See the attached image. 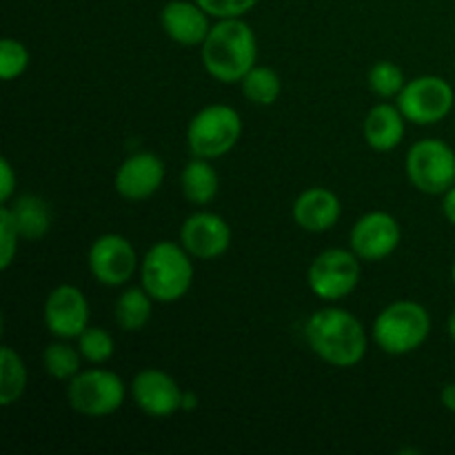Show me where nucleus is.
I'll return each instance as SVG.
<instances>
[{"instance_id": "obj_17", "label": "nucleus", "mask_w": 455, "mask_h": 455, "mask_svg": "<svg viewBox=\"0 0 455 455\" xmlns=\"http://www.w3.org/2000/svg\"><path fill=\"white\" fill-rule=\"evenodd\" d=\"M340 212V200L333 191L314 187L298 196L296 204H293V220L311 234H323L336 225Z\"/></svg>"}, {"instance_id": "obj_8", "label": "nucleus", "mask_w": 455, "mask_h": 455, "mask_svg": "<svg viewBox=\"0 0 455 455\" xmlns=\"http://www.w3.org/2000/svg\"><path fill=\"white\" fill-rule=\"evenodd\" d=\"M67 398L71 407L83 416H109L123 407L124 385L116 373L92 369L74 376Z\"/></svg>"}, {"instance_id": "obj_33", "label": "nucleus", "mask_w": 455, "mask_h": 455, "mask_svg": "<svg viewBox=\"0 0 455 455\" xmlns=\"http://www.w3.org/2000/svg\"><path fill=\"white\" fill-rule=\"evenodd\" d=\"M198 407V398H196L194 394H185L182 395V409H187V411H191V409Z\"/></svg>"}, {"instance_id": "obj_6", "label": "nucleus", "mask_w": 455, "mask_h": 455, "mask_svg": "<svg viewBox=\"0 0 455 455\" xmlns=\"http://www.w3.org/2000/svg\"><path fill=\"white\" fill-rule=\"evenodd\" d=\"M407 176L422 194H447L455 185V151L435 138L416 142L407 156Z\"/></svg>"}, {"instance_id": "obj_10", "label": "nucleus", "mask_w": 455, "mask_h": 455, "mask_svg": "<svg viewBox=\"0 0 455 455\" xmlns=\"http://www.w3.org/2000/svg\"><path fill=\"white\" fill-rule=\"evenodd\" d=\"M89 269L98 283L120 287L136 271V251L123 235L107 234L93 243L89 251Z\"/></svg>"}, {"instance_id": "obj_28", "label": "nucleus", "mask_w": 455, "mask_h": 455, "mask_svg": "<svg viewBox=\"0 0 455 455\" xmlns=\"http://www.w3.org/2000/svg\"><path fill=\"white\" fill-rule=\"evenodd\" d=\"M18 231L9 207H0V269H9L13 256L18 251Z\"/></svg>"}, {"instance_id": "obj_29", "label": "nucleus", "mask_w": 455, "mask_h": 455, "mask_svg": "<svg viewBox=\"0 0 455 455\" xmlns=\"http://www.w3.org/2000/svg\"><path fill=\"white\" fill-rule=\"evenodd\" d=\"M209 16L216 18H240L258 3V0H196Z\"/></svg>"}, {"instance_id": "obj_27", "label": "nucleus", "mask_w": 455, "mask_h": 455, "mask_svg": "<svg viewBox=\"0 0 455 455\" xmlns=\"http://www.w3.org/2000/svg\"><path fill=\"white\" fill-rule=\"evenodd\" d=\"M29 65V53L25 44L13 38H4L0 43V76L3 80H13Z\"/></svg>"}, {"instance_id": "obj_2", "label": "nucleus", "mask_w": 455, "mask_h": 455, "mask_svg": "<svg viewBox=\"0 0 455 455\" xmlns=\"http://www.w3.org/2000/svg\"><path fill=\"white\" fill-rule=\"evenodd\" d=\"M256 36L240 18H222L203 43L204 69L220 83H238L256 65Z\"/></svg>"}, {"instance_id": "obj_14", "label": "nucleus", "mask_w": 455, "mask_h": 455, "mask_svg": "<svg viewBox=\"0 0 455 455\" xmlns=\"http://www.w3.org/2000/svg\"><path fill=\"white\" fill-rule=\"evenodd\" d=\"M182 244L194 258L213 260L229 249L231 229L216 213H194L182 225Z\"/></svg>"}, {"instance_id": "obj_24", "label": "nucleus", "mask_w": 455, "mask_h": 455, "mask_svg": "<svg viewBox=\"0 0 455 455\" xmlns=\"http://www.w3.org/2000/svg\"><path fill=\"white\" fill-rule=\"evenodd\" d=\"M44 369L56 380H69V378L78 376L80 369V355L78 351L71 349L67 345H49L44 349Z\"/></svg>"}, {"instance_id": "obj_21", "label": "nucleus", "mask_w": 455, "mask_h": 455, "mask_svg": "<svg viewBox=\"0 0 455 455\" xmlns=\"http://www.w3.org/2000/svg\"><path fill=\"white\" fill-rule=\"evenodd\" d=\"M27 387V369L20 355L12 347L0 351V404L9 407L22 395Z\"/></svg>"}, {"instance_id": "obj_23", "label": "nucleus", "mask_w": 455, "mask_h": 455, "mask_svg": "<svg viewBox=\"0 0 455 455\" xmlns=\"http://www.w3.org/2000/svg\"><path fill=\"white\" fill-rule=\"evenodd\" d=\"M243 93L256 105H274L283 92L280 76L269 67H253L243 80Z\"/></svg>"}, {"instance_id": "obj_16", "label": "nucleus", "mask_w": 455, "mask_h": 455, "mask_svg": "<svg viewBox=\"0 0 455 455\" xmlns=\"http://www.w3.org/2000/svg\"><path fill=\"white\" fill-rule=\"evenodd\" d=\"M209 13L198 3H187V0H172L163 9V27L167 36L176 43L203 44L207 40L209 31Z\"/></svg>"}, {"instance_id": "obj_19", "label": "nucleus", "mask_w": 455, "mask_h": 455, "mask_svg": "<svg viewBox=\"0 0 455 455\" xmlns=\"http://www.w3.org/2000/svg\"><path fill=\"white\" fill-rule=\"evenodd\" d=\"M9 212H12L13 222H16L20 235L27 240L43 238L49 231V225H52L49 204L43 198H38V196H20L13 203V207H9Z\"/></svg>"}, {"instance_id": "obj_34", "label": "nucleus", "mask_w": 455, "mask_h": 455, "mask_svg": "<svg viewBox=\"0 0 455 455\" xmlns=\"http://www.w3.org/2000/svg\"><path fill=\"white\" fill-rule=\"evenodd\" d=\"M449 333H451V338L455 340V311L451 314V318H449Z\"/></svg>"}, {"instance_id": "obj_1", "label": "nucleus", "mask_w": 455, "mask_h": 455, "mask_svg": "<svg viewBox=\"0 0 455 455\" xmlns=\"http://www.w3.org/2000/svg\"><path fill=\"white\" fill-rule=\"evenodd\" d=\"M315 355L333 367H354L367 354V333L360 320L345 309L315 311L305 327Z\"/></svg>"}, {"instance_id": "obj_7", "label": "nucleus", "mask_w": 455, "mask_h": 455, "mask_svg": "<svg viewBox=\"0 0 455 455\" xmlns=\"http://www.w3.org/2000/svg\"><path fill=\"white\" fill-rule=\"evenodd\" d=\"M453 87L440 76H420L404 84L398 96V109L409 123L435 124L453 109Z\"/></svg>"}, {"instance_id": "obj_12", "label": "nucleus", "mask_w": 455, "mask_h": 455, "mask_svg": "<svg viewBox=\"0 0 455 455\" xmlns=\"http://www.w3.org/2000/svg\"><path fill=\"white\" fill-rule=\"evenodd\" d=\"M44 323L53 336L80 338L89 324L87 298L71 284L53 289L44 305Z\"/></svg>"}, {"instance_id": "obj_32", "label": "nucleus", "mask_w": 455, "mask_h": 455, "mask_svg": "<svg viewBox=\"0 0 455 455\" xmlns=\"http://www.w3.org/2000/svg\"><path fill=\"white\" fill-rule=\"evenodd\" d=\"M440 398H443L444 407H447L449 411L455 413V382H451V385L444 387L443 395H440Z\"/></svg>"}, {"instance_id": "obj_3", "label": "nucleus", "mask_w": 455, "mask_h": 455, "mask_svg": "<svg viewBox=\"0 0 455 455\" xmlns=\"http://www.w3.org/2000/svg\"><path fill=\"white\" fill-rule=\"evenodd\" d=\"M194 283L189 256L173 243H158L142 260V287L154 300L176 302Z\"/></svg>"}, {"instance_id": "obj_11", "label": "nucleus", "mask_w": 455, "mask_h": 455, "mask_svg": "<svg viewBox=\"0 0 455 455\" xmlns=\"http://www.w3.org/2000/svg\"><path fill=\"white\" fill-rule=\"evenodd\" d=\"M400 227L394 216L373 212L360 218L351 231V249L363 260H385L398 249Z\"/></svg>"}, {"instance_id": "obj_20", "label": "nucleus", "mask_w": 455, "mask_h": 455, "mask_svg": "<svg viewBox=\"0 0 455 455\" xmlns=\"http://www.w3.org/2000/svg\"><path fill=\"white\" fill-rule=\"evenodd\" d=\"M182 191L194 204H207L218 194V176L207 158H196L182 172Z\"/></svg>"}, {"instance_id": "obj_35", "label": "nucleus", "mask_w": 455, "mask_h": 455, "mask_svg": "<svg viewBox=\"0 0 455 455\" xmlns=\"http://www.w3.org/2000/svg\"><path fill=\"white\" fill-rule=\"evenodd\" d=\"M451 278H453V283H455V262H453V269H451Z\"/></svg>"}, {"instance_id": "obj_30", "label": "nucleus", "mask_w": 455, "mask_h": 455, "mask_svg": "<svg viewBox=\"0 0 455 455\" xmlns=\"http://www.w3.org/2000/svg\"><path fill=\"white\" fill-rule=\"evenodd\" d=\"M0 178H3V185H0V203H7L12 198L13 189H16V176H13V169L7 158L0 160Z\"/></svg>"}, {"instance_id": "obj_13", "label": "nucleus", "mask_w": 455, "mask_h": 455, "mask_svg": "<svg viewBox=\"0 0 455 455\" xmlns=\"http://www.w3.org/2000/svg\"><path fill=\"white\" fill-rule=\"evenodd\" d=\"M133 400L138 409L154 418H167L182 409V391L169 373L158 369H147L133 378Z\"/></svg>"}, {"instance_id": "obj_9", "label": "nucleus", "mask_w": 455, "mask_h": 455, "mask_svg": "<svg viewBox=\"0 0 455 455\" xmlns=\"http://www.w3.org/2000/svg\"><path fill=\"white\" fill-rule=\"evenodd\" d=\"M360 280V265L355 253L345 249H329L320 253L309 269V287L323 300L347 298Z\"/></svg>"}, {"instance_id": "obj_25", "label": "nucleus", "mask_w": 455, "mask_h": 455, "mask_svg": "<svg viewBox=\"0 0 455 455\" xmlns=\"http://www.w3.org/2000/svg\"><path fill=\"white\" fill-rule=\"evenodd\" d=\"M404 84L407 83H404L403 69L398 65H394V62L382 60L378 65H373L371 71H369V87L382 98L400 96Z\"/></svg>"}, {"instance_id": "obj_18", "label": "nucleus", "mask_w": 455, "mask_h": 455, "mask_svg": "<svg viewBox=\"0 0 455 455\" xmlns=\"http://www.w3.org/2000/svg\"><path fill=\"white\" fill-rule=\"evenodd\" d=\"M404 116L403 111L391 105H378L369 111L364 120V138L369 147L376 151H391L404 138Z\"/></svg>"}, {"instance_id": "obj_4", "label": "nucleus", "mask_w": 455, "mask_h": 455, "mask_svg": "<svg viewBox=\"0 0 455 455\" xmlns=\"http://www.w3.org/2000/svg\"><path fill=\"white\" fill-rule=\"evenodd\" d=\"M429 311L418 302L400 300L387 307L373 324V338L385 354L404 355L422 347L429 338Z\"/></svg>"}, {"instance_id": "obj_26", "label": "nucleus", "mask_w": 455, "mask_h": 455, "mask_svg": "<svg viewBox=\"0 0 455 455\" xmlns=\"http://www.w3.org/2000/svg\"><path fill=\"white\" fill-rule=\"evenodd\" d=\"M80 355L93 364L107 363L114 355V338L102 329H84L80 333Z\"/></svg>"}, {"instance_id": "obj_5", "label": "nucleus", "mask_w": 455, "mask_h": 455, "mask_svg": "<svg viewBox=\"0 0 455 455\" xmlns=\"http://www.w3.org/2000/svg\"><path fill=\"white\" fill-rule=\"evenodd\" d=\"M240 133H243V120L238 111L227 105H212L198 111L191 120L187 142L191 154L198 158H220L234 149Z\"/></svg>"}, {"instance_id": "obj_31", "label": "nucleus", "mask_w": 455, "mask_h": 455, "mask_svg": "<svg viewBox=\"0 0 455 455\" xmlns=\"http://www.w3.org/2000/svg\"><path fill=\"white\" fill-rule=\"evenodd\" d=\"M444 216H447V220L451 222V225H455V185L451 187V189L444 194Z\"/></svg>"}, {"instance_id": "obj_22", "label": "nucleus", "mask_w": 455, "mask_h": 455, "mask_svg": "<svg viewBox=\"0 0 455 455\" xmlns=\"http://www.w3.org/2000/svg\"><path fill=\"white\" fill-rule=\"evenodd\" d=\"M151 318V296L142 289H127L116 302V320L124 331H138Z\"/></svg>"}, {"instance_id": "obj_15", "label": "nucleus", "mask_w": 455, "mask_h": 455, "mask_svg": "<svg viewBox=\"0 0 455 455\" xmlns=\"http://www.w3.org/2000/svg\"><path fill=\"white\" fill-rule=\"evenodd\" d=\"M164 180V164L151 151H140L120 164L116 173V191L123 198L145 200L160 189Z\"/></svg>"}]
</instances>
